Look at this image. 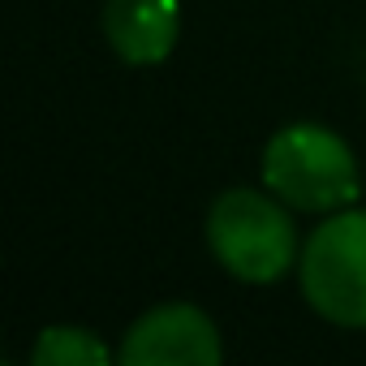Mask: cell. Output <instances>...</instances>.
<instances>
[{
    "label": "cell",
    "mask_w": 366,
    "mask_h": 366,
    "mask_svg": "<svg viewBox=\"0 0 366 366\" xmlns=\"http://www.w3.org/2000/svg\"><path fill=\"white\" fill-rule=\"evenodd\" d=\"M293 207L280 203L267 186L224 190L207 207V250L242 285H272L289 276L302 259Z\"/></svg>",
    "instance_id": "6da1fadb"
},
{
    "label": "cell",
    "mask_w": 366,
    "mask_h": 366,
    "mask_svg": "<svg viewBox=\"0 0 366 366\" xmlns=\"http://www.w3.org/2000/svg\"><path fill=\"white\" fill-rule=\"evenodd\" d=\"M263 186L293 212L332 216L357 199L362 177L349 142L336 129L293 121L276 129L263 147Z\"/></svg>",
    "instance_id": "7a4b0ae2"
},
{
    "label": "cell",
    "mask_w": 366,
    "mask_h": 366,
    "mask_svg": "<svg viewBox=\"0 0 366 366\" xmlns=\"http://www.w3.org/2000/svg\"><path fill=\"white\" fill-rule=\"evenodd\" d=\"M297 280L306 306L336 327H366V207H340L310 229Z\"/></svg>",
    "instance_id": "3957f363"
},
{
    "label": "cell",
    "mask_w": 366,
    "mask_h": 366,
    "mask_svg": "<svg viewBox=\"0 0 366 366\" xmlns=\"http://www.w3.org/2000/svg\"><path fill=\"white\" fill-rule=\"evenodd\" d=\"M117 362L121 366H220L224 340L207 310L190 302H164L125 327Z\"/></svg>",
    "instance_id": "277c9868"
},
{
    "label": "cell",
    "mask_w": 366,
    "mask_h": 366,
    "mask_svg": "<svg viewBox=\"0 0 366 366\" xmlns=\"http://www.w3.org/2000/svg\"><path fill=\"white\" fill-rule=\"evenodd\" d=\"M104 39L125 65H159L172 56L181 35V5L177 0H104L99 9Z\"/></svg>",
    "instance_id": "5b68a950"
},
{
    "label": "cell",
    "mask_w": 366,
    "mask_h": 366,
    "mask_svg": "<svg viewBox=\"0 0 366 366\" xmlns=\"http://www.w3.org/2000/svg\"><path fill=\"white\" fill-rule=\"evenodd\" d=\"M117 353L91 332V327H65L52 323L31 345V366H108Z\"/></svg>",
    "instance_id": "8992f818"
}]
</instances>
